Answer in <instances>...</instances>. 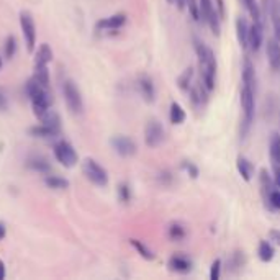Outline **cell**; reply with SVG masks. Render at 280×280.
Returning a JSON list of instances; mask_svg holds the SVG:
<instances>
[{"instance_id":"6","label":"cell","mask_w":280,"mask_h":280,"mask_svg":"<svg viewBox=\"0 0 280 280\" xmlns=\"http://www.w3.org/2000/svg\"><path fill=\"white\" fill-rule=\"evenodd\" d=\"M62 92H64V99H66V103L69 110L73 113H82L84 112V102L79 89L76 87V84L73 81H66L62 84Z\"/></svg>"},{"instance_id":"43","label":"cell","mask_w":280,"mask_h":280,"mask_svg":"<svg viewBox=\"0 0 280 280\" xmlns=\"http://www.w3.org/2000/svg\"><path fill=\"white\" fill-rule=\"evenodd\" d=\"M159 180L162 182V184H169V180H171V174H169L167 171L161 172L159 174Z\"/></svg>"},{"instance_id":"22","label":"cell","mask_w":280,"mask_h":280,"mask_svg":"<svg viewBox=\"0 0 280 280\" xmlns=\"http://www.w3.org/2000/svg\"><path fill=\"white\" fill-rule=\"evenodd\" d=\"M27 166L31 169V171L41 172V174H49V171H51L49 162L46 159H43V158H30L28 162H27Z\"/></svg>"},{"instance_id":"33","label":"cell","mask_w":280,"mask_h":280,"mask_svg":"<svg viewBox=\"0 0 280 280\" xmlns=\"http://www.w3.org/2000/svg\"><path fill=\"white\" fill-rule=\"evenodd\" d=\"M185 228L182 226L180 223H172L171 226H169V238H171L172 241H182L185 238Z\"/></svg>"},{"instance_id":"46","label":"cell","mask_w":280,"mask_h":280,"mask_svg":"<svg viewBox=\"0 0 280 280\" xmlns=\"http://www.w3.org/2000/svg\"><path fill=\"white\" fill-rule=\"evenodd\" d=\"M185 4H187V0H175V5H177L179 10H184L185 9Z\"/></svg>"},{"instance_id":"8","label":"cell","mask_w":280,"mask_h":280,"mask_svg":"<svg viewBox=\"0 0 280 280\" xmlns=\"http://www.w3.org/2000/svg\"><path fill=\"white\" fill-rule=\"evenodd\" d=\"M20 27H22V33L25 38V44H27V49L30 53L35 51V44H36V28H35V22L31 18L30 14L23 12L20 15Z\"/></svg>"},{"instance_id":"5","label":"cell","mask_w":280,"mask_h":280,"mask_svg":"<svg viewBox=\"0 0 280 280\" xmlns=\"http://www.w3.org/2000/svg\"><path fill=\"white\" fill-rule=\"evenodd\" d=\"M82 171H84V175H86L92 184L99 185V187H105L108 184V174L97 161L86 159L82 164Z\"/></svg>"},{"instance_id":"21","label":"cell","mask_w":280,"mask_h":280,"mask_svg":"<svg viewBox=\"0 0 280 280\" xmlns=\"http://www.w3.org/2000/svg\"><path fill=\"white\" fill-rule=\"evenodd\" d=\"M257 254H259V259L262 260V262H270L273 256H275V249H273V246L270 244V241H260Z\"/></svg>"},{"instance_id":"23","label":"cell","mask_w":280,"mask_h":280,"mask_svg":"<svg viewBox=\"0 0 280 280\" xmlns=\"http://www.w3.org/2000/svg\"><path fill=\"white\" fill-rule=\"evenodd\" d=\"M185 110L182 108L177 102L171 103V112H169V118H171V123L174 125H182L185 121Z\"/></svg>"},{"instance_id":"28","label":"cell","mask_w":280,"mask_h":280,"mask_svg":"<svg viewBox=\"0 0 280 280\" xmlns=\"http://www.w3.org/2000/svg\"><path fill=\"white\" fill-rule=\"evenodd\" d=\"M265 200V205L270 208L272 212H280V190L278 187L272 188L269 192V195L264 198Z\"/></svg>"},{"instance_id":"18","label":"cell","mask_w":280,"mask_h":280,"mask_svg":"<svg viewBox=\"0 0 280 280\" xmlns=\"http://www.w3.org/2000/svg\"><path fill=\"white\" fill-rule=\"evenodd\" d=\"M249 22L244 17H239L236 20V36L238 41L241 44V48L246 49L247 48V40H249Z\"/></svg>"},{"instance_id":"4","label":"cell","mask_w":280,"mask_h":280,"mask_svg":"<svg viewBox=\"0 0 280 280\" xmlns=\"http://www.w3.org/2000/svg\"><path fill=\"white\" fill-rule=\"evenodd\" d=\"M198 4L201 12V20L210 27L213 35L218 36L221 31V18L217 12V7L213 5V0H198Z\"/></svg>"},{"instance_id":"24","label":"cell","mask_w":280,"mask_h":280,"mask_svg":"<svg viewBox=\"0 0 280 280\" xmlns=\"http://www.w3.org/2000/svg\"><path fill=\"white\" fill-rule=\"evenodd\" d=\"M259 182H260V190H262V197L265 198L267 195H269V192L272 190V188H275V182L272 180L270 174L265 171V169H262L260 171V177H259Z\"/></svg>"},{"instance_id":"7","label":"cell","mask_w":280,"mask_h":280,"mask_svg":"<svg viewBox=\"0 0 280 280\" xmlns=\"http://www.w3.org/2000/svg\"><path fill=\"white\" fill-rule=\"evenodd\" d=\"M54 156L57 162H61L64 167H73L77 162V153L73 148V145H69L67 141H59L54 145Z\"/></svg>"},{"instance_id":"11","label":"cell","mask_w":280,"mask_h":280,"mask_svg":"<svg viewBox=\"0 0 280 280\" xmlns=\"http://www.w3.org/2000/svg\"><path fill=\"white\" fill-rule=\"evenodd\" d=\"M264 43V25L252 22L249 27V40H247V48H251L252 53H257Z\"/></svg>"},{"instance_id":"44","label":"cell","mask_w":280,"mask_h":280,"mask_svg":"<svg viewBox=\"0 0 280 280\" xmlns=\"http://www.w3.org/2000/svg\"><path fill=\"white\" fill-rule=\"evenodd\" d=\"M5 233H7V228H5V223L0 221V241L5 238Z\"/></svg>"},{"instance_id":"13","label":"cell","mask_w":280,"mask_h":280,"mask_svg":"<svg viewBox=\"0 0 280 280\" xmlns=\"http://www.w3.org/2000/svg\"><path fill=\"white\" fill-rule=\"evenodd\" d=\"M167 265H169V269L177 273H188L192 270V260L185 256H182V254H174V256L169 259Z\"/></svg>"},{"instance_id":"42","label":"cell","mask_w":280,"mask_h":280,"mask_svg":"<svg viewBox=\"0 0 280 280\" xmlns=\"http://www.w3.org/2000/svg\"><path fill=\"white\" fill-rule=\"evenodd\" d=\"M273 182H275V185L280 188V166L277 164L273 167Z\"/></svg>"},{"instance_id":"10","label":"cell","mask_w":280,"mask_h":280,"mask_svg":"<svg viewBox=\"0 0 280 280\" xmlns=\"http://www.w3.org/2000/svg\"><path fill=\"white\" fill-rule=\"evenodd\" d=\"M112 146L116 151V154H120L121 158H131L136 154V143L128 138V136H115L112 138Z\"/></svg>"},{"instance_id":"9","label":"cell","mask_w":280,"mask_h":280,"mask_svg":"<svg viewBox=\"0 0 280 280\" xmlns=\"http://www.w3.org/2000/svg\"><path fill=\"white\" fill-rule=\"evenodd\" d=\"M164 141V128L158 120H149L145 128V143L149 148H158Z\"/></svg>"},{"instance_id":"3","label":"cell","mask_w":280,"mask_h":280,"mask_svg":"<svg viewBox=\"0 0 280 280\" xmlns=\"http://www.w3.org/2000/svg\"><path fill=\"white\" fill-rule=\"evenodd\" d=\"M27 95L30 97L31 105H33V112L38 118H41L49 112V94L48 89L43 87L41 84H38L35 79H30L25 86Z\"/></svg>"},{"instance_id":"32","label":"cell","mask_w":280,"mask_h":280,"mask_svg":"<svg viewBox=\"0 0 280 280\" xmlns=\"http://www.w3.org/2000/svg\"><path fill=\"white\" fill-rule=\"evenodd\" d=\"M53 59V51L48 46V44H41V48L38 49L36 53V62L35 64H44L48 66V62Z\"/></svg>"},{"instance_id":"12","label":"cell","mask_w":280,"mask_h":280,"mask_svg":"<svg viewBox=\"0 0 280 280\" xmlns=\"http://www.w3.org/2000/svg\"><path fill=\"white\" fill-rule=\"evenodd\" d=\"M265 53H267V61H269L270 67L273 71H280V41L275 40V38L267 41Z\"/></svg>"},{"instance_id":"15","label":"cell","mask_w":280,"mask_h":280,"mask_svg":"<svg viewBox=\"0 0 280 280\" xmlns=\"http://www.w3.org/2000/svg\"><path fill=\"white\" fill-rule=\"evenodd\" d=\"M269 17L273 27V36L280 41V0H269Z\"/></svg>"},{"instance_id":"40","label":"cell","mask_w":280,"mask_h":280,"mask_svg":"<svg viewBox=\"0 0 280 280\" xmlns=\"http://www.w3.org/2000/svg\"><path fill=\"white\" fill-rule=\"evenodd\" d=\"M9 110V99L2 89H0V112H7Z\"/></svg>"},{"instance_id":"25","label":"cell","mask_w":280,"mask_h":280,"mask_svg":"<svg viewBox=\"0 0 280 280\" xmlns=\"http://www.w3.org/2000/svg\"><path fill=\"white\" fill-rule=\"evenodd\" d=\"M33 79L41 84L43 87H49V73H48V66H44V64H35V76Z\"/></svg>"},{"instance_id":"39","label":"cell","mask_w":280,"mask_h":280,"mask_svg":"<svg viewBox=\"0 0 280 280\" xmlns=\"http://www.w3.org/2000/svg\"><path fill=\"white\" fill-rule=\"evenodd\" d=\"M182 169L190 175L192 179H197L198 177V167L193 164V162H188V161H184L182 162Z\"/></svg>"},{"instance_id":"27","label":"cell","mask_w":280,"mask_h":280,"mask_svg":"<svg viewBox=\"0 0 280 280\" xmlns=\"http://www.w3.org/2000/svg\"><path fill=\"white\" fill-rule=\"evenodd\" d=\"M243 4H244V7L247 9V12L251 14L252 20L264 25V22H262V14H260V5H257L256 0H243Z\"/></svg>"},{"instance_id":"20","label":"cell","mask_w":280,"mask_h":280,"mask_svg":"<svg viewBox=\"0 0 280 280\" xmlns=\"http://www.w3.org/2000/svg\"><path fill=\"white\" fill-rule=\"evenodd\" d=\"M61 133L59 128H53V126H48V125H38L30 128V134L31 136H36V138H54Z\"/></svg>"},{"instance_id":"16","label":"cell","mask_w":280,"mask_h":280,"mask_svg":"<svg viewBox=\"0 0 280 280\" xmlns=\"http://www.w3.org/2000/svg\"><path fill=\"white\" fill-rule=\"evenodd\" d=\"M126 23V15L125 14H116L108 18H103L99 23H97V28L99 30H118L123 25Z\"/></svg>"},{"instance_id":"35","label":"cell","mask_w":280,"mask_h":280,"mask_svg":"<svg viewBox=\"0 0 280 280\" xmlns=\"http://www.w3.org/2000/svg\"><path fill=\"white\" fill-rule=\"evenodd\" d=\"M41 123L43 125H48V126H53V128H59L61 129V120H59V116H57L54 112H49L44 115V116H41Z\"/></svg>"},{"instance_id":"19","label":"cell","mask_w":280,"mask_h":280,"mask_svg":"<svg viewBox=\"0 0 280 280\" xmlns=\"http://www.w3.org/2000/svg\"><path fill=\"white\" fill-rule=\"evenodd\" d=\"M236 167H238V172L241 174V177H243L246 182H251L252 175H254V164L246 159L244 156H239L238 161H236Z\"/></svg>"},{"instance_id":"48","label":"cell","mask_w":280,"mask_h":280,"mask_svg":"<svg viewBox=\"0 0 280 280\" xmlns=\"http://www.w3.org/2000/svg\"><path fill=\"white\" fill-rule=\"evenodd\" d=\"M0 69H2V57H0Z\"/></svg>"},{"instance_id":"29","label":"cell","mask_w":280,"mask_h":280,"mask_svg":"<svg viewBox=\"0 0 280 280\" xmlns=\"http://www.w3.org/2000/svg\"><path fill=\"white\" fill-rule=\"evenodd\" d=\"M269 149H270V158H272V161L275 162L277 166H280V134L273 133L270 136Z\"/></svg>"},{"instance_id":"2","label":"cell","mask_w":280,"mask_h":280,"mask_svg":"<svg viewBox=\"0 0 280 280\" xmlns=\"http://www.w3.org/2000/svg\"><path fill=\"white\" fill-rule=\"evenodd\" d=\"M241 108H243V123H241V136L246 138L256 116V86L244 84L241 87Z\"/></svg>"},{"instance_id":"34","label":"cell","mask_w":280,"mask_h":280,"mask_svg":"<svg viewBox=\"0 0 280 280\" xmlns=\"http://www.w3.org/2000/svg\"><path fill=\"white\" fill-rule=\"evenodd\" d=\"M185 7L188 9V14H190L193 22H200L201 20V12H200V4L198 0H187Z\"/></svg>"},{"instance_id":"31","label":"cell","mask_w":280,"mask_h":280,"mask_svg":"<svg viewBox=\"0 0 280 280\" xmlns=\"http://www.w3.org/2000/svg\"><path fill=\"white\" fill-rule=\"evenodd\" d=\"M44 184H46L49 188H56V190H62V188L69 187V182L62 177H57V175H46Z\"/></svg>"},{"instance_id":"36","label":"cell","mask_w":280,"mask_h":280,"mask_svg":"<svg viewBox=\"0 0 280 280\" xmlns=\"http://www.w3.org/2000/svg\"><path fill=\"white\" fill-rule=\"evenodd\" d=\"M4 53H5V57H7V59H12V57L15 56V53H17V40H15V36H9L7 40H5Z\"/></svg>"},{"instance_id":"14","label":"cell","mask_w":280,"mask_h":280,"mask_svg":"<svg viewBox=\"0 0 280 280\" xmlns=\"http://www.w3.org/2000/svg\"><path fill=\"white\" fill-rule=\"evenodd\" d=\"M138 89H139L141 97L148 103H153L156 100V89H154V84L151 81V77L141 76L139 79H138Z\"/></svg>"},{"instance_id":"1","label":"cell","mask_w":280,"mask_h":280,"mask_svg":"<svg viewBox=\"0 0 280 280\" xmlns=\"http://www.w3.org/2000/svg\"><path fill=\"white\" fill-rule=\"evenodd\" d=\"M195 43V53L198 57V66H200V77L201 82L208 90L215 89V77H217V57L212 48H208L203 41L193 40Z\"/></svg>"},{"instance_id":"38","label":"cell","mask_w":280,"mask_h":280,"mask_svg":"<svg viewBox=\"0 0 280 280\" xmlns=\"http://www.w3.org/2000/svg\"><path fill=\"white\" fill-rule=\"evenodd\" d=\"M221 277V259H215L210 267V278L218 280Z\"/></svg>"},{"instance_id":"17","label":"cell","mask_w":280,"mask_h":280,"mask_svg":"<svg viewBox=\"0 0 280 280\" xmlns=\"http://www.w3.org/2000/svg\"><path fill=\"white\" fill-rule=\"evenodd\" d=\"M210 92L205 86H203V82L200 81V84H192V87H190V100L195 107H201V105H205L206 103V94Z\"/></svg>"},{"instance_id":"26","label":"cell","mask_w":280,"mask_h":280,"mask_svg":"<svg viewBox=\"0 0 280 280\" xmlns=\"http://www.w3.org/2000/svg\"><path fill=\"white\" fill-rule=\"evenodd\" d=\"M192 81H193V69L192 67H187L184 73L179 76L177 79V86L180 90H184V92H188L192 87Z\"/></svg>"},{"instance_id":"45","label":"cell","mask_w":280,"mask_h":280,"mask_svg":"<svg viewBox=\"0 0 280 280\" xmlns=\"http://www.w3.org/2000/svg\"><path fill=\"white\" fill-rule=\"evenodd\" d=\"M5 278V265H4V260L0 259V280Z\"/></svg>"},{"instance_id":"41","label":"cell","mask_w":280,"mask_h":280,"mask_svg":"<svg viewBox=\"0 0 280 280\" xmlns=\"http://www.w3.org/2000/svg\"><path fill=\"white\" fill-rule=\"evenodd\" d=\"M269 236H270V239L273 241V243H275L277 246H280V230H272L269 233Z\"/></svg>"},{"instance_id":"37","label":"cell","mask_w":280,"mask_h":280,"mask_svg":"<svg viewBox=\"0 0 280 280\" xmlns=\"http://www.w3.org/2000/svg\"><path fill=\"white\" fill-rule=\"evenodd\" d=\"M118 198L123 203H128L131 200V188H129L128 184H120L118 185Z\"/></svg>"},{"instance_id":"30","label":"cell","mask_w":280,"mask_h":280,"mask_svg":"<svg viewBox=\"0 0 280 280\" xmlns=\"http://www.w3.org/2000/svg\"><path fill=\"white\" fill-rule=\"evenodd\" d=\"M129 244H131L134 249L138 251V254H139L143 259H146V260H153L154 259V252L149 249L146 244H143L141 241H138V239H129Z\"/></svg>"},{"instance_id":"47","label":"cell","mask_w":280,"mask_h":280,"mask_svg":"<svg viewBox=\"0 0 280 280\" xmlns=\"http://www.w3.org/2000/svg\"><path fill=\"white\" fill-rule=\"evenodd\" d=\"M169 4H175V0H167Z\"/></svg>"}]
</instances>
